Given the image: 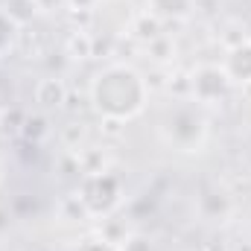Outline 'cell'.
<instances>
[{"label":"cell","mask_w":251,"mask_h":251,"mask_svg":"<svg viewBox=\"0 0 251 251\" xmlns=\"http://www.w3.org/2000/svg\"><path fill=\"white\" fill-rule=\"evenodd\" d=\"M59 140H62V146L67 149V152L85 149V143H88V126L82 123V120H70L67 126H62Z\"/></svg>","instance_id":"14"},{"label":"cell","mask_w":251,"mask_h":251,"mask_svg":"<svg viewBox=\"0 0 251 251\" xmlns=\"http://www.w3.org/2000/svg\"><path fill=\"white\" fill-rule=\"evenodd\" d=\"M0 12H3L12 24H18V26L24 29L26 24L35 21V15H38L41 9H38L35 0H3V3H0Z\"/></svg>","instance_id":"11"},{"label":"cell","mask_w":251,"mask_h":251,"mask_svg":"<svg viewBox=\"0 0 251 251\" xmlns=\"http://www.w3.org/2000/svg\"><path fill=\"white\" fill-rule=\"evenodd\" d=\"M67 85H64V79L59 76H41L38 82H35V88H32V100H35V105L44 111V114H50V111H64V100H67Z\"/></svg>","instance_id":"6"},{"label":"cell","mask_w":251,"mask_h":251,"mask_svg":"<svg viewBox=\"0 0 251 251\" xmlns=\"http://www.w3.org/2000/svg\"><path fill=\"white\" fill-rule=\"evenodd\" d=\"M187 85H190V100H196L201 108H216L222 105L234 85L228 79V73L222 70V64H213V62H204V64H196L193 70L187 73Z\"/></svg>","instance_id":"4"},{"label":"cell","mask_w":251,"mask_h":251,"mask_svg":"<svg viewBox=\"0 0 251 251\" xmlns=\"http://www.w3.org/2000/svg\"><path fill=\"white\" fill-rule=\"evenodd\" d=\"M97 234H102L105 240H111V243H117V246H120V243H123L131 231H128V225H126L123 216L111 213V216H105V219L100 222V231H97Z\"/></svg>","instance_id":"17"},{"label":"cell","mask_w":251,"mask_h":251,"mask_svg":"<svg viewBox=\"0 0 251 251\" xmlns=\"http://www.w3.org/2000/svg\"><path fill=\"white\" fill-rule=\"evenodd\" d=\"M100 131H102V137L117 140V137L126 134V123L123 120H111V117H100Z\"/></svg>","instance_id":"22"},{"label":"cell","mask_w":251,"mask_h":251,"mask_svg":"<svg viewBox=\"0 0 251 251\" xmlns=\"http://www.w3.org/2000/svg\"><path fill=\"white\" fill-rule=\"evenodd\" d=\"M76 251H117V243L105 240L102 234H94V237H85Z\"/></svg>","instance_id":"21"},{"label":"cell","mask_w":251,"mask_h":251,"mask_svg":"<svg viewBox=\"0 0 251 251\" xmlns=\"http://www.w3.org/2000/svg\"><path fill=\"white\" fill-rule=\"evenodd\" d=\"M15 155L24 161V164H29V161H35L38 155H41V143H29V140H18V149H15Z\"/></svg>","instance_id":"23"},{"label":"cell","mask_w":251,"mask_h":251,"mask_svg":"<svg viewBox=\"0 0 251 251\" xmlns=\"http://www.w3.org/2000/svg\"><path fill=\"white\" fill-rule=\"evenodd\" d=\"M231 251H251V243H237Z\"/></svg>","instance_id":"28"},{"label":"cell","mask_w":251,"mask_h":251,"mask_svg":"<svg viewBox=\"0 0 251 251\" xmlns=\"http://www.w3.org/2000/svg\"><path fill=\"white\" fill-rule=\"evenodd\" d=\"M143 53H146V59L152 64H170L176 59V41L164 32V35H158L155 41H149V44H143Z\"/></svg>","instance_id":"13"},{"label":"cell","mask_w":251,"mask_h":251,"mask_svg":"<svg viewBox=\"0 0 251 251\" xmlns=\"http://www.w3.org/2000/svg\"><path fill=\"white\" fill-rule=\"evenodd\" d=\"M21 140H29V143H44L47 137H50V120H47V114L44 111H38V114H26V120L21 126Z\"/></svg>","instance_id":"12"},{"label":"cell","mask_w":251,"mask_h":251,"mask_svg":"<svg viewBox=\"0 0 251 251\" xmlns=\"http://www.w3.org/2000/svg\"><path fill=\"white\" fill-rule=\"evenodd\" d=\"M149 82L146 73H140L128 62H111L100 67L88 88V102L100 117L111 120H134L149 105Z\"/></svg>","instance_id":"1"},{"label":"cell","mask_w":251,"mask_h":251,"mask_svg":"<svg viewBox=\"0 0 251 251\" xmlns=\"http://www.w3.org/2000/svg\"><path fill=\"white\" fill-rule=\"evenodd\" d=\"M18 41H21V26L12 24V21L0 12V59L12 56V50L18 47Z\"/></svg>","instance_id":"16"},{"label":"cell","mask_w":251,"mask_h":251,"mask_svg":"<svg viewBox=\"0 0 251 251\" xmlns=\"http://www.w3.org/2000/svg\"><path fill=\"white\" fill-rule=\"evenodd\" d=\"M76 196L82 199L91 219H105V216L117 213V207L123 204V178L114 170L82 176V181L76 187Z\"/></svg>","instance_id":"3"},{"label":"cell","mask_w":251,"mask_h":251,"mask_svg":"<svg viewBox=\"0 0 251 251\" xmlns=\"http://www.w3.org/2000/svg\"><path fill=\"white\" fill-rule=\"evenodd\" d=\"M199 0H146V12L155 15L161 24H173V21H187L196 12Z\"/></svg>","instance_id":"7"},{"label":"cell","mask_w":251,"mask_h":251,"mask_svg":"<svg viewBox=\"0 0 251 251\" xmlns=\"http://www.w3.org/2000/svg\"><path fill=\"white\" fill-rule=\"evenodd\" d=\"M12 219H15V213H12V207H3L0 204V237L12 228Z\"/></svg>","instance_id":"26"},{"label":"cell","mask_w":251,"mask_h":251,"mask_svg":"<svg viewBox=\"0 0 251 251\" xmlns=\"http://www.w3.org/2000/svg\"><path fill=\"white\" fill-rule=\"evenodd\" d=\"M128 35H131L134 41H140V44H149V41H155L158 35H164V24H161L155 15H149V12L143 9V12L134 15V21H131V26H128Z\"/></svg>","instance_id":"10"},{"label":"cell","mask_w":251,"mask_h":251,"mask_svg":"<svg viewBox=\"0 0 251 251\" xmlns=\"http://www.w3.org/2000/svg\"><path fill=\"white\" fill-rule=\"evenodd\" d=\"M207 131H210L207 108H201L190 97H173V102L164 105V111L158 117L161 140L187 155L201 152V146L207 143Z\"/></svg>","instance_id":"2"},{"label":"cell","mask_w":251,"mask_h":251,"mask_svg":"<svg viewBox=\"0 0 251 251\" xmlns=\"http://www.w3.org/2000/svg\"><path fill=\"white\" fill-rule=\"evenodd\" d=\"M0 120H3V105H0Z\"/></svg>","instance_id":"30"},{"label":"cell","mask_w":251,"mask_h":251,"mask_svg":"<svg viewBox=\"0 0 251 251\" xmlns=\"http://www.w3.org/2000/svg\"><path fill=\"white\" fill-rule=\"evenodd\" d=\"M231 196L228 193H222V190H204L201 196H199V213L204 216V219H210V222H219V219H225L228 213H231Z\"/></svg>","instance_id":"8"},{"label":"cell","mask_w":251,"mask_h":251,"mask_svg":"<svg viewBox=\"0 0 251 251\" xmlns=\"http://www.w3.org/2000/svg\"><path fill=\"white\" fill-rule=\"evenodd\" d=\"M64 56L70 62H88L94 59V32L88 29H70L64 38Z\"/></svg>","instance_id":"9"},{"label":"cell","mask_w":251,"mask_h":251,"mask_svg":"<svg viewBox=\"0 0 251 251\" xmlns=\"http://www.w3.org/2000/svg\"><path fill=\"white\" fill-rule=\"evenodd\" d=\"M41 12H53L56 6H67V0H35Z\"/></svg>","instance_id":"27"},{"label":"cell","mask_w":251,"mask_h":251,"mask_svg":"<svg viewBox=\"0 0 251 251\" xmlns=\"http://www.w3.org/2000/svg\"><path fill=\"white\" fill-rule=\"evenodd\" d=\"M26 120V111L12 105V108H3V120H0V128H12V131H21V126Z\"/></svg>","instance_id":"20"},{"label":"cell","mask_w":251,"mask_h":251,"mask_svg":"<svg viewBox=\"0 0 251 251\" xmlns=\"http://www.w3.org/2000/svg\"><path fill=\"white\" fill-rule=\"evenodd\" d=\"M64 111H70V114H79V111H82V97H76L73 91H67V100H64Z\"/></svg>","instance_id":"25"},{"label":"cell","mask_w":251,"mask_h":251,"mask_svg":"<svg viewBox=\"0 0 251 251\" xmlns=\"http://www.w3.org/2000/svg\"><path fill=\"white\" fill-rule=\"evenodd\" d=\"M100 0H67V9L73 12H97Z\"/></svg>","instance_id":"24"},{"label":"cell","mask_w":251,"mask_h":251,"mask_svg":"<svg viewBox=\"0 0 251 251\" xmlns=\"http://www.w3.org/2000/svg\"><path fill=\"white\" fill-rule=\"evenodd\" d=\"M59 216H62L64 222H85V219H91L88 210H85V204H82V199L76 193L64 196L62 201H59Z\"/></svg>","instance_id":"18"},{"label":"cell","mask_w":251,"mask_h":251,"mask_svg":"<svg viewBox=\"0 0 251 251\" xmlns=\"http://www.w3.org/2000/svg\"><path fill=\"white\" fill-rule=\"evenodd\" d=\"M79 155V167H82V176H94V173H102L108 170V158L102 149H94V146H85L76 152Z\"/></svg>","instance_id":"15"},{"label":"cell","mask_w":251,"mask_h":251,"mask_svg":"<svg viewBox=\"0 0 251 251\" xmlns=\"http://www.w3.org/2000/svg\"><path fill=\"white\" fill-rule=\"evenodd\" d=\"M222 70L228 73L234 88H249L251 85V38H240L228 47Z\"/></svg>","instance_id":"5"},{"label":"cell","mask_w":251,"mask_h":251,"mask_svg":"<svg viewBox=\"0 0 251 251\" xmlns=\"http://www.w3.org/2000/svg\"><path fill=\"white\" fill-rule=\"evenodd\" d=\"M117 251H155V243H152L146 234H140V231H131L123 243L117 246Z\"/></svg>","instance_id":"19"},{"label":"cell","mask_w":251,"mask_h":251,"mask_svg":"<svg viewBox=\"0 0 251 251\" xmlns=\"http://www.w3.org/2000/svg\"><path fill=\"white\" fill-rule=\"evenodd\" d=\"M6 184V167H3V161H0V187Z\"/></svg>","instance_id":"29"}]
</instances>
